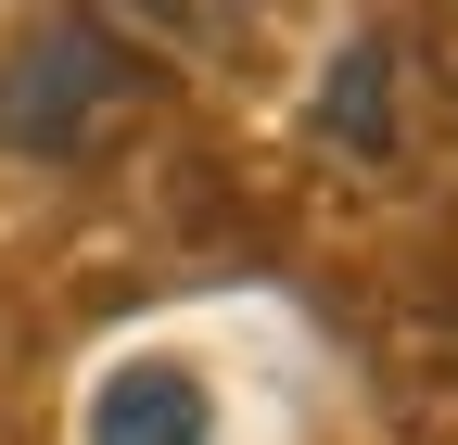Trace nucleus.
<instances>
[{"instance_id":"obj_5","label":"nucleus","mask_w":458,"mask_h":445,"mask_svg":"<svg viewBox=\"0 0 458 445\" xmlns=\"http://www.w3.org/2000/svg\"><path fill=\"white\" fill-rule=\"evenodd\" d=\"M433 64L458 77V0H445V13H433Z\"/></svg>"},{"instance_id":"obj_1","label":"nucleus","mask_w":458,"mask_h":445,"mask_svg":"<svg viewBox=\"0 0 458 445\" xmlns=\"http://www.w3.org/2000/svg\"><path fill=\"white\" fill-rule=\"evenodd\" d=\"M153 77L114 51L89 13H51L0 51V153H38V165H77V153H114L140 128Z\"/></svg>"},{"instance_id":"obj_2","label":"nucleus","mask_w":458,"mask_h":445,"mask_svg":"<svg viewBox=\"0 0 458 445\" xmlns=\"http://www.w3.org/2000/svg\"><path fill=\"white\" fill-rule=\"evenodd\" d=\"M89 26L153 77H242L267 51V0H89Z\"/></svg>"},{"instance_id":"obj_4","label":"nucleus","mask_w":458,"mask_h":445,"mask_svg":"<svg viewBox=\"0 0 458 445\" xmlns=\"http://www.w3.org/2000/svg\"><path fill=\"white\" fill-rule=\"evenodd\" d=\"M318 153L344 165H394V38H344V64L318 77Z\"/></svg>"},{"instance_id":"obj_3","label":"nucleus","mask_w":458,"mask_h":445,"mask_svg":"<svg viewBox=\"0 0 458 445\" xmlns=\"http://www.w3.org/2000/svg\"><path fill=\"white\" fill-rule=\"evenodd\" d=\"M77 445H216V395H204L179 357H128V369L89 382Z\"/></svg>"}]
</instances>
